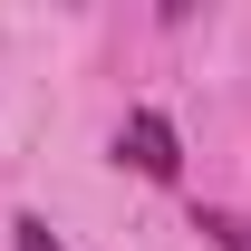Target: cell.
Instances as JSON below:
<instances>
[{
  "mask_svg": "<svg viewBox=\"0 0 251 251\" xmlns=\"http://www.w3.org/2000/svg\"><path fill=\"white\" fill-rule=\"evenodd\" d=\"M116 155L135 164V174H155V184H174V174H184V145H174V126H164V116H126Z\"/></svg>",
  "mask_w": 251,
  "mask_h": 251,
  "instance_id": "6da1fadb",
  "label": "cell"
},
{
  "mask_svg": "<svg viewBox=\"0 0 251 251\" xmlns=\"http://www.w3.org/2000/svg\"><path fill=\"white\" fill-rule=\"evenodd\" d=\"M203 232H213L222 251H251V222H242V213H203Z\"/></svg>",
  "mask_w": 251,
  "mask_h": 251,
  "instance_id": "7a4b0ae2",
  "label": "cell"
},
{
  "mask_svg": "<svg viewBox=\"0 0 251 251\" xmlns=\"http://www.w3.org/2000/svg\"><path fill=\"white\" fill-rule=\"evenodd\" d=\"M20 251H68V242H58V232H49V222L29 213V222H20Z\"/></svg>",
  "mask_w": 251,
  "mask_h": 251,
  "instance_id": "3957f363",
  "label": "cell"
}]
</instances>
